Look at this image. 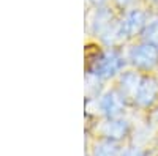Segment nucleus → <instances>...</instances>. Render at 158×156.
<instances>
[{
  "label": "nucleus",
  "instance_id": "nucleus-9",
  "mask_svg": "<svg viewBox=\"0 0 158 156\" xmlns=\"http://www.w3.org/2000/svg\"><path fill=\"white\" fill-rule=\"evenodd\" d=\"M97 156H117V148L111 144H103L97 150Z\"/></svg>",
  "mask_w": 158,
  "mask_h": 156
},
{
  "label": "nucleus",
  "instance_id": "nucleus-10",
  "mask_svg": "<svg viewBox=\"0 0 158 156\" xmlns=\"http://www.w3.org/2000/svg\"><path fill=\"white\" fill-rule=\"evenodd\" d=\"M117 2L120 3V5H128L130 2H133V0H117Z\"/></svg>",
  "mask_w": 158,
  "mask_h": 156
},
{
  "label": "nucleus",
  "instance_id": "nucleus-4",
  "mask_svg": "<svg viewBox=\"0 0 158 156\" xmlns=\"http://www.w3.org/2000/svg\"><path fill=\"white\" fill-rule=\"evenodd\" d=\"M156 92H158V84L153 79H142L135 98L141 106H149V104L155 99Z\"/></svg>",
  "mask_w": 158,
  "mask_h": 156
},
{
  "label": "nucleus",
  "instance_id": "nucleus-2",
  "mask_svg": "<svg viewBox=\"0 0 158 156\" xmlns=\"http://www.w3.org/2000/svg\"><path fill=\"white\" fill-rule=\"evenodd\" d=\"M122 66V58L115 52H108L104 54L94 66V73L100 77H109L114 73H117Z\"/></svg>",
  "mask_w": 158,
  "mask_h": 156
},
{
  "label": "nucleus",
  "instance_id": "nucleus-1",
  "mask_svg": "<svg viewBox=\"0 0 158 156\" xmlns=\"http://www.w3.org/2000/svg\"><path fill=\"white\" fill-rule=\"evenodd\" d=\"M131 60L141 68H152L158 62V50L152 44H141L131 50Z\"/></svg>",
  "mask_w": 158,
  "mask_h": 156
},
{
  "label": "nucleus",
  "instance_id": "nucleus-8",
  "mask_svg": "<svg viewBox=\"0 0 158 156\" xmlns=\"http://www.w3.org/2000/svg\"><path fill=\"white\" fill-rule=\"evenodd\" d=\"M104 133H106L109 137L118 139L127 133V123L125 122H109L106 126H104Z\"/></svg>",
  "mask_w": 158,
  "mask_h": 156
},
{
  "label": "nucleus",
  "instance_id": "nucleus-3",
  "mask_svg": "<svg viewBox=\"0 0 158 156\" xmlns=\"http://www.w3.org/2000/svg\"><path fill=\"white\" fill-rule=\"evenodd\" d=\"M144 22H146V16H144V13H141V11H131V13L127 14V18L123 19V22L120 25V33L127 35V36L135 35V33H138L144 27Z\"/></svg>",
  "mask_w": 158,
  "mask_h": 156
},
{
  "label": "nucleus",
  "instance_id": "nucleus-11",
  "mask_svg": "<svg viewBox=\"0 0 158 156\" xmlns=\"http://www.w3.org/2000/svg\"><path fill=\"white\" fill-rule=\"evenodd\" d=\"M94 2H98L100 3V2H103V0H94Z\"/></svg>",
  "mask_w": 158,
  "mask_h": 156
},
{
  "label": "nucleus",
  "instance_id": "nucleus-6",
  "mask_svg": "<svg viewBox=\"0 0 158 156\" xmlns=\"http://www.w3.org/2000/svg\"><path fill=\"white\" fill-rule=\"evenodd\" d=\"M139 77L133 73H127L123 77H122V90L125 95H135L136 96V92L139 88Z\"/></svg>",
  "mask_w": 158,
  "mask_h": 156
},
{
  "label": "nucleus",
  "instance_id": "nucleus-7",
  "mask_svg": "<svg viewBox=\"0 0 158 156\" xmlns=\"http://www.w3.org/2000/svg\"><path fill=\"white\" fill-rule=\"evenodd\" d=\"M144 40L147 41V44L158 47V18L152 19L146 25V29H144Z\"/></svg>",
  "mask_w": 158,
  "mask_h": 156
},
{
  "label": "nucleus",
  "instance_id": "nucleus-5",
  "mask_svg": "<svg viewBox=\"0 0 158 156\" xmlns=\"http://www.w3.org/2000/svg\"><path fill=\"white\" fill-rule=\"evenodd\" d=\"M101 109L106 112L108 115L115 117V115H118V114L122 112V109H123V101H122V98L118 96L117 93L111 92V93H108V95L103 96V99H101Z\"/></svg>",
  "mask_w": 158,
  "mask_h": 156
}]
</instances>
